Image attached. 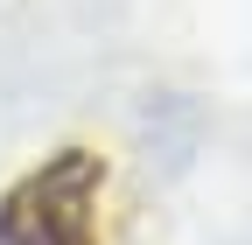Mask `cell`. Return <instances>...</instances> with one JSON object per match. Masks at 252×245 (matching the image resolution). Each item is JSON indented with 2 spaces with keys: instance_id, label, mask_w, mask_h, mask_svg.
I'll return each mask as SVG.
<instances>
[{
  "instance_id": "6da1fadb",
  "label": "cell",
  "mask_w": 252,
  "mask_h": 245,
  "mask_svg": "<svg viewBox=\"0 0 252 245\" xmlns=\"http://www.w3.org/2000/svg\"><path fill=\"white\" fill-rule=\"evenodd\" d=\"M91 203H98V161L70 147V154H56L49 168H35L28 182L7 189L0 245H98Z\"/></svg>"
}]
</instances>
